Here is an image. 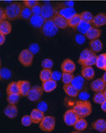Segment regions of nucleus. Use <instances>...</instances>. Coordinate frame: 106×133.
<instances>
[{
    "mask_svg": "<svg viewBox=\"0 0 106 133\" xmlns=\"http://www.w3.org/2000/svg\"><path fill=\"white\" fill-rule=\"evenodd\" d=\"M73 110L79 118H84L89 116L92 112V106L89 101H78L76 102Z\"/></svg>",
    "mask_w": 106,
    "mask_h": 133,
    "instance_id": "nucleus-1",
    "label": "nucleus"
},
{
    "mask_svg": "<svg viewBox=\"0 0 106 133\" xmlns=\"http://www.w3.org/2000/svg\"><path fill=\"white\" fill-rule=\"evenodd\" d=\"M22 5L18 2H13L9 4L5 8L7 19L10 20H14L20 18V13L22 10Z\"/></svg>",
    "mask_w": 106,
    "mask_h": 133,
    "instance_id": "nucleus-2",
    "label": "nucleus"
},
{
    "mask_svg": "<svg viewBox=\"0 0 106 133\" xmlns=\"http://www.w3.org/2000/svg\"><path fill=\"white\" fill-rule=\"evenodd\" d=\"M58 28L54 24L53 19H47L41 28L42 33L47 37H53L58 32Z\"/></svg>",
    "mask_w": 106,
    "mask_h": 133,
    "instance_id": "nucleus-3",
    "label": "nucleus"
},
{
    "mask_svg": "<svg viewBox=\"0 0 106 133\" xmlns=\"http://www.w3.org/2000/svg\"><path fill=\"white\" fill-rule=\"evenodd\" d=\"M55 118L53 116H44L39 123V129L45 132H50L55 128Z\"/></svg>",
    "mask_w": 106,
    "mask_h": 133,
    "instance_id": "nucleus-4",
    "label": "nucleus"
},
{
    "mask_svg": "<svg viewBox=\"0 0 106 133\" xmlns=\"http://www.w3.org/2000/svg\"><path fill=\"white\" fill-rule=\"evenodd\" d=\"M57 9L48 2H44L42 5V11H41V16L47 20V19H51L54 18V16L57 13Z\"/></svg>",
    "mask_w": 106,
    "mask_h": 133,
    "instance_id": "nucleus-5",
    "label": "nucleus"
},
{
    "mask_svg": "<svg viewBox=\"0 0 106 133\" xmlns=\"http://www.w3.org/2000/svg\"><path fill=\"white\" fill-rule=\"evenodd\" d=\"M18 60L23 66L29 67L33 64L34 54L28 49L23 50L19 54Z\"/></svg>",
    "mask_w": 106,
    "mask_h": 133,
    "instance_id": "nucleus-6",
    "label": "nucleus"
},
{
    "mask_svg": "<svg viewBox=\"0 0 106 133\" xmlns=\"http://www.w3.org/2000/svg\"><path fill=\"white\" fill-rule=\"evenodd\" d=\"M78 116L73 109L68 110L67 111H65L64 115V122L68 126H74L78 120Z\"/></svg>",
    "mask_w": 106,
    "mask_h": 133,
    "instance_id": "nucleus-7",
    "label": "nucleus"
},
{
    "mask_svg": "<svg viewBox=\"0 0 106 133\" xmlns=\"http://www.w3.org/2000/svg\"><path fill=\"white\" fill-rule=\"evenodd\" d=\"M43 90L42 87L34 86L33 88H31V89L27 95V98L31 101H36L40 99V98L43 95Z\"/></svg>",
    "mask_w": 106,
    "mask_h": 133,
    "instance_id": "nucleus-8",
    "label": "nucleus"
},
{
    "mask_svg": "<svg viewBox=\"0 0 106 133\" xmlns=\"http://www.w3.org/2000/svg\"><path fill=\"white\" fill-rule=\"evenodd\" d=\"M46 19L41 15H33L29 19L30 25L36 29H41Z\"/></svg>",
    "mask_w": 106,
    "mask_h": 133,
    "instance_id": "nucleus-9",
    "label": "nucleus"
},
{
    "mask_svg": "<svg viewBox=\"0 0 106 133\" xmlns=\"http://www.w3.org/2000/svg\"><path fill=\"white\" fill-rule=\"evenodd\" d=\"M52 19L58 29H65L69 26L68 20L64 17L61 16V15H59L58 13H57Z\"/></svg>",
    "mask_w": 106,
    "mask_h": 133,
    "instance_id": "nucleus-10",
    "label": "nucleus"
},
{
    "mask_svg": "<svg viewBox=\"0 0 106 133\" xmlns=\"http://www.w3.org/2000/svg\"><path fill=\"white\" fill-rule=\"evenodd\" d=\"M17 82L19 88V95L23 97H27L31 89L30 83L28 81H19Z\"/></svg>",
    "mask_w": 106,
    "mask_h": 133,
    "instance_id": "nucleus-11",
    "label": "nucleus"
},
{
    "mask_svg": "<svg viewBox=\"0 0 106 133\" xmlns=\"http://www.w3.org/2000/svg\"><path fill=\"white\" fill-rule=\"evenodd\" d=\"M90 87L91 91L95 92H99V91H103V90L105 88L106 84L102 80V78H98L91 83Z\"/></svg>",
    "mask_w": 106,
    "mask_h": 133,
    "instance_id": "nucleus-12",
    "label": "nucleus"
},
{
    "mask_svg": "<svg viewBox=\"0 0 106 133\" xmlns=\"http://www.w3.org/2000/svg\"><path fill=\"white\" fill-rule=\"evenodd\" d=\"M57 13L61 15V16L64 17L65 19H67L68 20H69L72 16L77 14L76 10L74 7H66V6L60 9L57 11Z\"/></svg>",
    "mask_w": 106,
    "mask_h": 133,
    "instance_id": "nucleus-13",
    "label": "nucleus"
},
{
    "mask_svg": "<svg viewBox=\"0 0 106 133\" xmlns=\"http://www.w3.org/2000/svg\"><path fill=\"white\" fill-rule=\"evenodd\" d=\"M91 24L95 27H100L106 25V14L105 13H98L94 16Z\"/></svg>",
    "mask_w": 106,
    "mask_h": 133,
    "instance_id": "nucleus-14",
    "label": "nucleus"
},
{
    "mask_svg": "<svg viewBox=\"0 0 106 133\" xmlns=\"http://www.w3.org/2000/svg\"><path fill=\"white\" fill-rule=\"evenodd\" d=\"M4 114L9 118L13 119L18 115V108L16 104H9L4 109Z\"/></svg>",
    "mask_w": 106,
    "mask_h": 133,
    "instance_id": "nucleus-15",
    "label": "nucleus"
},
{
    "mask_svg": "<svg viewBox=\"0 0 106 133\" xmlns=\"http://www.w3.org/2000/svg\"><path fill=\"white\" fill-rule=\"evenodd\" d=\"M61 70L64 73H71L73 74L76 69L75 64L71 59H65L61 64Z\"/></svg>",
    "mask_w": 106,
    "mask_h": 133,
    "instance_id": "nucleus-16",
    "label": "nucleus"
},
{
    "mask_svg": "<svg viewBox=\"0 0 106 133\" xmlns=\"http://www.w3.org/2000/svg\"><path fill=\"white\" fill-rule=\"evenodd\" d=\"M71 84L77 88L79 91H83V89L84 88L85 86V79L81 76V75H77L76 77H74Z\"/></svg>",
    "mask_w": 106,
    "mask_h": 133,
    "instance_id": "nucleus-17",
    "label": "nucleus"
},
{
    "mask_svg": "<svg viewBox=\"0 0 106 133\" xmlns=\"http://www.w3.org/2000/svg\"><path fill=\"white\" fill-rule=\"evenodd\" d=\"M57 81H55L53 79L43 81L42 83V88L43 90V91L47 92V93H50L51 91H53L54 90H55L57 88Z\"/></svg>",
    "mask_w": 106,
    "mask_h": 133,
    "instance_id": "nucleus-18",
    "label": "nucleus"
},
{
    "mask_svg": "<svg viewBox=\"0 0 106 133\" xmlns=\"http://www.w3.org/2000/svg\"><path fill=\"white\" fill-rule=\"evenodd\" d=\"M30 115L31 117L33 123H34V124H39L40 122L42 121V119L44 118V112L39 111L37 108H34V109L32 110V111H31Z\"/></svg>",
    "mask_w": 106,
    "mask_h": 133,
    "instance_id": "nucleus-19",
    "label": "nucleus"
},
{
    "mask_svg": "<svg viewBox=\"0 0 106 133\" xmlns=\"http://www.w3.org/2000/svg\"><path fill=\"white\" fill-rule=\"evenodd\" d=\"M92 128L99 132H106V121L103 118H99L92 123Z\"/></svg>",
    "mask_w": 106,
    "mask_h": 133,
    "instance_id": "nucleus-20",
    "label": "nucleus"
},
{
    "mask_svg": "<svg viewBox=\"0 0 106 133\" xmlns=\"http://www.w3.org/2000/svg\"><path fill=\"white\" fill-rule=\"evenodd\" d=\"M81 76L84 79L91 81L95 77V70L92 66H83L81 70Z\"/></svg>",
    "mask_w": 106,
    "mask_h": 133,
    "instance_id": "nucleus-21",
    "label": "nucleus"
},
{
    "mask_svg": "<svg viewBox=\"0 0 106 133\" xmlns=\"http://www.w3.org/2000/svg\"><path fill=\"white\" fill-rule=\"evenodd\" d=\"M101 34H102V31L98 28L95 27V26H92L87 33L84 34V36L88 39L92 40V39H98L100 37Z\"/></svg>",
    "mask_w": 106,
    "mask_h": 133,
    "instance_id": "nucleus-22",
    "label": "nucleus"
},
{
    "mask_svg": "<svg viewBox=\"0 0 106 133\" xmlns=\"http://www.w3.org/2000/svg\"><path fill=\"white\" fill-rule=\"evenodd\" d=\"M64 91L66 93L67 95H68L69 97H72V98H76L78 96L79 94V91L75 88L71 84H64Z\"/></svg>",
    "mask_w": 106,
    "mask_h": 133,
    "instance_id": "nucleus-23",
    "label": "nucleus"
},
{
    "mask_svg": "<svg viewBox=\"0 0 106 133\" xmlns=\"http://www.w3.org/2000/svg\"><path fill=\"white\" fill-rule=\"evenodd\" d=\"M95 54V52H93L91 50H89V49H84L80 54V57H79V59H78V63L81 64H82L83 62L88 61V59H90L92 56H94Z\"/></svg>",
    "mask_w": 106,
    "mask_h": 133,
    "instance_id": "nucleus-24",
    "label": "nucleus"
},
{
    "mask_svg": "<svg viewBox=\"0 0 106 133\" xmlns=\"http://www.w3.org/2000/svg\"><path fill=\"white\" fill-rule=\"evenodd\" d=\"M90 47H91V50L93 52L98 53V52H100L102 50L103 44H102V42L99 39H95L91 40V42H90Z\"/></svg>",
    "mask_w": 106,
    "mask_h": 133,
    "instance_id": "nucleus-25",
    "label": "nucleus"
},
{
    "mask_svg": "<svg viewBox=\"0 0 106 133\" xmlns=\"http://www.w3.org/2000/svg\"><path fill=\"white\" fill-rule=\"evenodd\" d=\"M92 26H92L91 23H88V22L81 20V22L79 23V25L77 26V27L76 29L77 30V31L79 33H81V34H84V35Z\"/></svg>",
    "mask_w": 106,
    "mask_h": 133,
    "instance_id": "nucleus-26",
    "label": "nucleus"
},
{
    "mask_svg": "<svg viewBox=\"0 0 106 133\" xmlns=\"http://www.w3.org/2000/svg\"><path fill=\"white\" fill-rule=\"evenodd\" d=\"M12 31V25L8 20L0 23V32L5 35H9Z\"/></svg>",
    "mask_w": 106,
    "mask_h": 133,
    "instance_id": "nucleus-27",
    "label": "nucleus"
},
{
    "mask_svg": "<svg viewBox=\"0 0 106 133\" xmlns=\"http://www.w3.org/2000/svg\"><path fill=\"white\" fill-rule=\"evenodd\" d=\"M52 73L53 71L51 69H45L43 68V70L39 73V79L42 82L48 81L52 79Z\"/></svg>",
    "mask_w": 106,
    "mask_h": 133,
    "instance_id": "nucleus-28",
    "label": "nucleus"
},
{
    "mask_svg": "<svg viewBox=\"0 0 106 133\" xmlns=\"http://www.w3.org/2000/svg\"><path fill=\"white\" fill-rule=\"evenodd\" d=\"M87 127H88V122L84 118H78V120L74 125V129L76 131H80V132L85 130Z\"/></svg>",
    "mask_w": 106,
    "mask_h": 133,
    "instance_id": "nucleus-29",
    "label": "nucleus"
},
{
    "mask_svg": "<svg viewBox=\"0 0 106 133\" xmlns=\"http://www.w3.org/2000/svg\"><path fill=\"white\" fill-rule=\"evenodd\" d=\"M6 93L9 94H19V88L18 82H11L9 84L6 88Z\"/></svg>",
    "mask_w": 106,
    "mask_h": 133,
    "instance_id": "nucleus-30",
    "label": "nucleus"
},
{
    "mask_svg": "<svg viewBox=\"0 0 106 133\" xmlns=\"http://www.w3.org/2000/svg\"><path fill=\"white\" fill-rule=\"evenodd\" d=\"M81 16L80 14H75L74 16H72L71 19L68 20L69 23V26H71V28H77V26L79 25V23L81 22Z\"/></svg>",
    "mask_w": 106,
    "mask_h": 133,
    "instance_id": "nucleus-31",
    "label": "nucleus"
},
{
    "mask_svg": "<svg viewBox=\"0 0 106 133\" xmlns=\"http://www.w3.org/2000/svg\"><path fill=\"white\" fill-rule=\"evenodd\" d=\"M33 16L32 9L27 6H23L21 13H20V18L23 19H30V17Z\"/></svg>",
    "mask_w": 106,
    "mask_h": 133,
    "instance_id": "nucleus-32",
    "label": "nucleus"
},
{
    "mask_svg": "<svg viewBox=\"0 0 106 133\" xmlns=\"http://www.w3.org/2000/svg\"><path fill=\"white\" fill-rule=\"evenodd\" d=\"M105 60L106 54H102L98 55V56L97 57V59H96V64H95L96 66H97L98 68L101 69V70H104Z\"/></svg>",
    "mask_w": 106,
    "mask_h": 133,
    "instance_id": "nucleus-33",
    "label": "nucleus"
},
{
    "mask_svg": "<svg viewBox=\"0 0 106 133\" xmlns=\"http://www.w3.org/2000/svg\"><path fill=\"white\" fill-rule=\"evenodd\" d=\"M106 100V98L105 97L103 91H99V92H96L94 95L93 97V101L95 103L98 104H102Z\"/></svg>",
    "mask_w": 106,
    "mask_h": 133,
    "instance_id": "nucleus-34",
    "label": "nucleus"
},
{
    "mask_svg": "<svg viewBox=\"0 0 106 133\" xmlns=\"http://www.w3.org/2000/svg\"><path fill=\"white\" fill-rule=\"evenodd\" d=\"M20 99V95L19 94H9L7 96V101L10 104H16Z\"/></svg>",
    "mask_w": 106,
    "mask_h": 133,
    "instance_id": "nucleus-35",
    "label": "nucleus"
},
{
    "mask_svg": "<svg viewBox=\"0 0 106 133\" xmlns=\"http://www.w3.org/2000/svg\"><path fill=\"white\" fill-rule=\"evenodd\" d=\"M80 15L81 16V19L82 20L88 22V23H91L92 20H93V18H94L93 14L91 12H89V11H84Z\"/></svg>",
    "mask_w": 106,
    "mask_h": 133,
    "instance_id": "nucleus-36",
    "label": "nucleus"
},
{
    "mask_svg": "<svg viewBox=\"0 0 106 133\" xmlns=\"http://www.w3.org/2000/svg\"><path fill=\"white\" fill-rule=\"evenodd\" d=\"M74 76L73 75V74L71 73H64L63 72L62 74V82L64 84H71L73 79H74Z\"/></svg>",
    "mask_w": 106,
    "mask_h": 133,
    "instance_id": "nucleus-37",
    "label": "nucleus"
},
{
    "mask_svg": "<svg viewBox=\"0 0 106 133\" xmlns=\"http://www.w3.org/2000/svg\"><path fill=\"white\" fill-rule=\"evenodd\" d=\"M0 77L3 80H9L12 77V73L10 70L7 68H2L0 70Z\"/></svg>",
    "mask_w": 106,
    "mask_h": 133,
    "instance_id": "nucleus-38",
    "label": "nucleus"
},
{
    "mask_svg": "<svg viewBox=\"0 0 106 133\" xmlns=\"http://www.w3.org/2000/svg\"><path fill=\"white\" fill-rule=\"evenodd\" d=\"M97 55L95 54L94 56H92L90 59H88V61L83 62L82 64H81V65L82 66H92L96 64V59H97Z\"/></svg>",
    "mask_w": 106,
    "mask_h": 133,
    "instance_id": "nucleus-39",
    "label": "nucleus"
},
{
    "mask_svg": "<svg viewBox=\"0 0 106 133\" xmlns=\"http://www.w3.org/2000/svg\"><path fill=\"white\" fill-rule=\"evenodd\" d=\"M21 123H22V125H23V126H25V127H29V126L33 123L30 115H26L23 116L22 118H21Z\"/></svg>",
    "mask_w": 106,
    "mask_h": 133,
    "instance_id": "nucleus-40",
    "label": "nucleus"
},
{
    "mask_svg": "<svg viewBox=\"0 0 106 133\" xmlns=\"http://www.w3.org/2000/svg\"><path fill=\"white\" fill-rule=\"evenodd\" d=\"M54 66V62L50 58H46L42 61L41 62V66L45 69H51Z\"/></svg>",
    "mask_w": 106,
    "mask_h": 133,
    "instance_id": "nucleus-41",
    "label": "nucleus"
},
{
    "mask_svg": "<svg viewBox=\"0 0 106 133\" xmlns=\"http://www.w3.org/2000/svg\"><path fill=\"white\" fill-rule=\"evenodd\" d=\"M28 50L34 55L39 52V46L37 43H32L29 46Z\"/></svg>",
    "mask_w": 106,
    "mask_h": 133,
    "instance_id": "nucleus-42",
    "label": "nucleus"
},
{
    "mask_svg": "<svg viewBox=\"0 0 106 133\" xmlns=\"http://www.w3.org/2000/svg\"><path fill=\"white\" fill-rule=\"evenodd\" d=\"M78 98L81 101H88L90 98V95L88 94V92L85 91H81L78 94Z\"/></svg>",
    "mask_w": 106,
    "mask_h": 133,
    "instance_id": "nucleus-43",
    "label": "nucleus"
},
{
    "mask_svg": "<svg viewBox=\"0 0 106 133\" xmlns=\"http://www.w3.org/2000/svg\"><path fill=\"white\" fill-rule=\"evenodd\" d=\"M37 109H39V111L45 112L47 111L48 109V104L46 101H40L38 104H37Z\"/></svg>",
    "mask_w": 106,
    "mask_h": 133,
    "instance_id": "nucleus-44",
    "label": "nucleus"
},
{
    "mask_svg": "<svg viewBox=\"0 0 106 133\" xmlns=\"http://www.w3.org/2000/svg\"><path fill=\"white\" fill-rule=\"evenodd\" d=\"M31 9H32L33 15H41L42 5H40L39 3H38L37 5H36L35 6H34Z\"/></svg>",
    "mask_w": 106,
    "mask_h": 133,
    "instance_id": "nucleus-45",
    "label": "nucleus"
},
{
    "mask_svg": "<svg viewBox=\"0 0 106 133\" xmlns=\"http://www.w3.org/2000/svg\"><path fill=\"white\" fill-rule=\"evenodd\" d=\"M85 38L86 36H84V34H77L76 36H75V41L77 42V43L78 44H82L84 43L85 41Z\"/></svg>",
    "mask_w": 106,
    "mask_h": 133,
    "instance_id": "nucleus-46",
    "label": "nucleus"
},
{
    "mask_svg": "<svg viewBox=\"0 0 106 133\" xmlns=\"http://www.w3.org/2000/svg\"><path fill=\"white\" fill-rule=\"evenodd\" d=\"M38 3H39L38 1H36V0H27L24 2V5L32 9L34 6H35L36 5H37Z\"/></svg>",
    "mask_w": 106,
    "mask_h": 133,
    "instance_id": "nucleus-47",
    "label": "nucleus"
},
{
    "mask_svg": "<svg viewBox=\"0 0 106 133\" xmlns=\"http://www.w3.org/2000/svg\"><path fill=\"white\" fill-rule=\"evenodd\" d=\"M62 78V74L59 71H53L52 73V79L55 81H58Z\"/></svg>",
    "mask_w": 106,
    "mask_h": 133,
    "instance_id": "nucleus-48",
    "label": "nucleus"
},
{
    "mask_svg": "<svg viewBox=\"0 0 106 133\" xmlns=\"http://www.w3.org/2000/svg\"><path fill=\"white\" fill-rule=\"evenodd\" d=\"M7 16H6V13H5V10L4 8L0 6V23L6 20Z\"/></svg>",
    "mask_w": 106,
    "mask_h": 133,
    "instance_id": "nucleus-49",
    "label": "nucleus"
},
{
    "mask_svg": "<svg viewBox=\"0 0 106 133\" xmlns=\"http://www.w3.org/2000/svg\"><path fill=\"white\" fill-rule=\"evenodd\" d=\"M63 5L66 7H74V2L73 1H66V2H64Z\"/></svg>",
    "mask_w": 106,
    "mask_h": 133,
    "instance_id": "nucleus-50",
    "label": "nucleus"
},
{
    "mask_svg": "<svg viewBox=\"0 0 106 133\" xmlns=\"http://www.w3.org/2000/svg\"><path fill=\"white\" fill-rule=\"evenodd\" d=\"M5 35L2 34V33L0 32V46L2 45V44L5 43Z\"/></svg>",
    "mask_w": 106,
    "mask_h": 133,
    "instance_id": "nucleus-51",
    "label": "nucleus"
},
{
    "mask_svg": "<svg viewBox=\"0 0 106 133\" xmlns=\"http://www.w3.org/2000/svg\"><path fill=\"white\" fill-rule=\"evenodd\" d=\"M101 108H102V110L104 111V112H105L106 113V100L101 104Z\"/></svg>",
    "mask_w": 106,
    "mask_h": 133,
    "instance_id": "nucleus-52",
    "label": "nucleus"
},
{
    "mask_svg": "<svg viewBox=\"0 0 106 133\" xmlns=\"http://www.w3.org/2000/svg\"><path fill=\"white\" fill-rule=\"evenodd\" d=\"M102 80L105 81V83L106 84V71L105 72V74H103V76H102Z\"/></svg>",
    "mask_w": 106,
    "mask_h": 133,
    "instance_id": "nucleus-53",
    "label": "nucleus"
},
{
    "mask_svg": "<svg viewBox=\"0 0 106 133\" xmlns=\"http://www.w3.org/2000/svg\"><path fill=\"white\" fill-rule=\"evenodd\" d=\"M103 94H104V95H105V97L106 98V87H105V88L103 90Z\"/></svg>",
    "mask_w": 106,
    "mask_h": 133,
    "instance_id": "nucleus-54",
    "label": "nucleus"
},
{
    "mask_svg": "<svg viewBox=\"0 0 106 133\" xmlns=\"http://www.w3.org/2000/svg\"><path fill=\"white\" fill-rule=\"evenodd\" d=\"M71 133H82L81 132H80V131H74V132H72Z\"/></svg>",
    "mask_w": 106,
    "mask_h": 133,
    "instance_id": "nucleus-55",
    "label": "nucleus"
},
{
    "mask_svg": "<svg viewBox=\"0 0 106 133\" xmlns=\"http://www.w3.org/2000/svg\"><path fill=\"white\" fill-rule=\"evenodd\" d=\"M104 70L106 71V60H105V67H104Z\"/></svg>",
    "mask_w": 106,
    "mask_h": 133,
    "instance_id": "nucleus-56",
    "label": "nucleus"
},
{
    "mask_svg": "<svg viewBox=\"0 0 106 133\" xmlns=\"http://www.w3.org/2000/svg\"><path fill=\"white\" fill-rule=\"evenodd\" d=\"M0 66H1V59H0Z\"/></svg>",
    "mask_w": 106,
    "mask_h": 133,
    "instance_id": "nucleus-57",
    "label": "nucleus"
},
{
    "mask_svg": "<svg viewBox=\"0 0 106 133\" xmlns=\"http://www.w3.org/2000/svg\"><path fill=\"white\" fill-rule=\"evenodd\" d=\"M0 80H1V77H0Z\"/></svg>",
    "mask_w": 106,
    "mask_h": 133,
    "instance_id": "nucleus-58",
    "label": "nucleus"
},
{
    "mask_svg": "<svg viewBox=\"0 0 106 133\" xmlns=\"http://www.w3.org/2000/svg\"><path fill=\"white\" fill-rule=\"evenodd\" d=\"M0 96H1V94H0Z\"/></svg>",
    "mask_w": 106,
    "mask_h": 133,
    "instance_id": "nucleus-59",
    "label": "nucleus"
}]
</instances>
